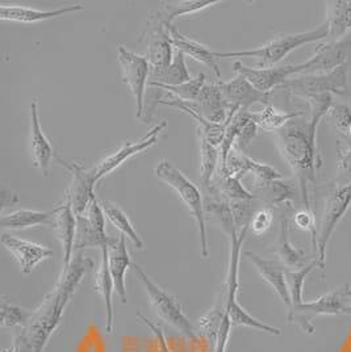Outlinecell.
<instances>
[{"label":"cell","mask_w":351,"mask_h":352,"mask_svg":"<svg viewBox=\"0 0 351 352\" xmlns=\"http://www.w3.org/2000/svg\"><path fill=\"white\" fill-rule=\"evenodd\" d=\"M94 267V261L82 251L75 252L67 267L62 268L54 288L46 294L39 308L32 310L30 322L16 337L15 352H44L50 337L58 329L63 313L83 278Z\"/></svg>","instance_id":"1"},{"label":"cell","mask_w":351,"mask_h":352,"mask_svg":"<svg viewBox=\"0 0 351 352\" xmlns=\"http://www.w3.org/2000/svg\"><path fill=\"white\" fill-rule=\"evenodd\" d=\"M274 134L279 153L295 175L304 208L312 209L310 197L316 188L319 168L317 131L310 126L304 115Z\"/></svg>","instance_id":"2"},{"label":"cell","mask_w":351,"mask_h":352,"mask_svg":"<svg viewBox=\"0 0 351 352\" xmlns=\"http://www.w3.org/2000/svg\"><path fill=\"white\" fill-rule=\"evenodd\" d=\"M328 38V25L323 21L317 28L300 32V33H281L275 36L271 41L255 49L240 50V52H215L216 59L222 58H254L258 60L261 67L275 66L286 58L293 50L304 45L317 43Z\"/></svg>","instance_id":"3"},{"label":"cell","mask_w":351,"mask_h":352,"mask_svg":"<svg viewBox=\"0 0 351 352\" xmlns=\"http://www.w3.org/2000/svg\"><path fill=\"white\" fill-rule=\"evenodd\" d=\"M154 175L163 183L171 187L182 199V201L190 209L193 219L199 228L200 235V252L206 259L209 255L208 238H206V222H205L204 199L199 187L191 182L176 166L167 160H162L154 167Z\"/></svg>","instance_id":"4"},{"label":"cell","mask_w":351,"mask_h":352,"mask_svg":"<svg viewBox=\"0 0 351 352\" xmlns=\"http://www.w3.org/2000/svg\"><path fill=\"white\" fill-rule=\"evenodd\" d=\"M133 271L147 292L151 308L162 321L169 323L178 333L187 338L198 337V329L191 323L182 305L174 294L166 292L147 275L140 264H132Z\"/></svg>","instance_id":"5"},{"label":"cell","mask_w":351,"mask_h":352,"mask_svg":"<svg viewBox=\"0 0 351 352\" xmlns=\"http://www.w3.org/2000/svg\"><path fill=\"white\" fill-rule=\"evenodd\" d=\"M348 72L349 65H343L330 73L299 75L288 79L279 89L303 100L319 95H338L351 100Z\"/></svg>","instance_id":"6"},{"label":"cell","mask_w":351,"mask_h":352,"mask_svg":"<svg viewBox=\"0 0 351 352\" xmlns=\"http://www.w3.org/2000/svg\"><path fill=\"white\" fill-rule=\"evenodd\" d=\"M351 206V183L345 186H334V188L328 193L321 222L317 234V250L315 254V261L319 268L323 271L326 264V248L334 234L338 223L343 219Z\"/></svg>","instance_id":"7"},{"label":"cell","mask_w":351,"mask_h":352,"mask_svg":"<svg viewBox=\"0 0 351 352\" xmlns=\"http://www.w3.org/2000/svg\"><path fill=\"white\" fill-rule=\"evenodd\" d=\"M141 41L145 44L147 57L150 63V78L164 72L173 62V38L170 28L166 25L164 19L160 11L150 16Z\"/></svg>","instance_id":"8"},{"label":"cell","mask_w":351,"mask_h":352,"mask_svg":"<svg viewBox=\"0 0 351 352\" xmlns=\"http://www.w3.org/2000/svg\"><path fill=\"white\" fill-rule=\"evenodd\" d=\"M346 308V285L322 294L313 301L303 302L287 311V321L299 326L304 333L315 334L312 321L319 316H341Z\"/></svg>","instance_id":"9"},{"label":"cell","mask_w":351,"mask_h":352,"mask_svg":"<svg viewBox=\"0 0 351 352\" xmlns=\"http://www.w3.org/2000/svg\"><path fill=\"white\" fill-rule=\"evenodd\" d=\"M117 60L121 67L123 82L128 86L134 98L137 118H142L147 86H149L151 73L150 63L145 56H140L124 46L117 47Z\"/></svg>","instance_id":"10"},{"label":"cell","mask_w":351,"mask_h":352,"mask_svg":"<svg viewBox=\"0 0 351 352\" xmlns=\"http://www.w3.org/2000/svg\"><path fill=\"white\" fill-rule=\"evenodd\" d=\"M351 32L336 41H326L306 62L297 63V74L330 73L343 65H350Z\"/></svg>","instance_id":"11"},{"label":"cell","mask_w":351,"mask_h":352,"mask_svg":"<svg viewBox=\"0 0 351 352\" xmlns=\"http://www.w3.org/2000/svg\"><path fill=\"white\" fill-rule=\"evenodd\" d=\"M166 126H167V121L163 120L158 125H156L150 132L147 133V135H144L136 141H132V142L124 144L114 154L104 158L94 170H91L95 186L102 180L103 177L114 173L121 164L129 161L134 155L154 146L160 140V134L164 131Z\"/></svg>","instance_id":"12"},{"label":"cell","mask_w":351,"mask_h":352,"mask_svg":"<svg viewBox=\"0 0 351 352\" xmlns=\"http://www.w3.org/2000/svg\"><path fill=\"white\" fill-rule=\"evenodd\" d=\"M220 89L225 99L228 107V118L229 121L238 113V112H249L251 105L264 104L268 105V100L271 94H264L253 87L249 82L241 76L235 75L229 82H219Z\"/></svg>","instance_id":"13"},{"label":"cell","mask_w":351,"mask_h":352,"mask_svg":"<svg viewBox=\"0 0 351 352\" xmlns=\"http://www.w3.org/2000/svg\"><path fill=\"white\" fill-rule=\"evenodd\" d=\"M219 170L226 173L228 175L235 176L238 179H241L246 174H251L254 177V186L257 191L266 188L275 180L283 179V175L273 166L254 161L237 148L232 150L225 164L220 166Z\"/></svg>","instance_id":"14"},{"label":"cell","mask_w":351,"mask_h":352,"mask_svg":"<svg viewBox=\"0 0 351 352\" xmlns=\"http://www.w3.org/2000/svg\"><path fill=\"white\" fill-rule=\"evenodd\" d=\"M54 158L65 170H67L73 175V183L70 188L66 191V195L72 201L74 213L76 216L85 214L87 212L91 201L96 197L95 196L96 186L92 179V173L85 170L82 164L65 160L58 154H56Z\"/></svg>","instance_id":"15"},{"label":"cell","mask_w":351,"mask_h":352,"mask_svg":"<svg viewBox=\"0 0 351 352\" xmlns=\"http://www.w3.org/2000/svg\"><path fill=\"white\" fill-rule=\"evenodd\" d=\"M235 75L244 76L253 87L264 94H271L274 89L280 88L292 75L297 74V65L271 66V67H249L242 65L240 60L233 63Z\"/></svg>","instance_id":"16"},{"label":"cell","mask_w":351,"mask_h":352,"mask_svg":"<svg viewBox=\"0 0 351 352\" xmlns=\"http://www.w3.org/2000/svg\"><path fill=\"white\" fill-rule=\"evenodd\" d=\"M0 239L3 246L11 252L16 263L19 264L20 272L24 275H30L39 264L53 255V250L49 246L25 241L16 235L3 233Z\"/></svg>","instance_id":"17"},{"label":"cell","mask_w":351,"mask_h":352,"mask_svg":"<svg viewBox=\"0 0 351 352\" xmlns=\"http://www.w3.org/2000/svg\"><path fill=\"white\" fill-rule=\"evenodd\" d=\"M30 148L33 166L36 168H40L45 176L49 175L50 162L54 158L56 151L43 132V128L40 124L39 102L36 98L30 103Z\"/></svg>","instance_id":"18"},{"label":"cell","mask_w":351,"mask_h":352,"mask_svg":"<svg viewBox=\"0 0 351 352\" xmlns=\"http://www.w3.org/2000/svg\"><path fill=\"white\" fill-rule=\"evenodd\" d=\"M245 256L258 271L261 278L274 289L275 294H278L279 298L283 301L287 310L291 308L292 304H291V297H290V291L287 285V271L284 270V265L278 261L264 259L251 251H246Z\"/></svg>","instance_id":"19"},{"label":"cell","mask_w":351,"mask_h":352,"mask_svg":"<svg viewBox=\"0 0 351 352\" xmlns=\"http://www.w3.org/2000/svg\"><path fill=\"white\" fill-rule=\"evenodd\" d=\"M52 226L58 236L61 246H62L63 267H67L74 256V243H75V235H76V214L74 213L72 201L66 193L62 204L57 206V213L54 216Z\"/></svg>","instance_id":"20"},{"label":"cell","mask_w":351,"mask_h":352,"mask_svg":"<svg viewBox=\"0 0 351 352\" xmlns=\"http://www.w3.org/2000/svg\"><path fill=\"white\" fill-rule=\"evenodd\" d=\"M127 236L120 234L114 238L112 243L108 246V265L109 272L114 280L115 292H116L121 304H127V284L125 275L131 263V255L127 249Z\"/></svg>","instance_id":"21"},{"label":"cell","mask_w":351,"mask_h":352,"mask_svg":"<svg viewBox=\"0 0 351 352\" xmlns=\"http://www.w3.org/2000/svg\"><path fill=\"white\" fill-rule=\"evenodd\" d=\"M191 108L205 120L215 124H229L228 118V107L222 92L220 89L219 83L216 85H205L200 91L198 99L195 102H186Z\"/></svg>","instance_id":"22"},{"label":"cell","mask_w":351,"mask_h":352,"mask_svg":"<svg viewBox=\"0 0 351 352\" xmlns=\"http://www.w3.org/2000/svg\"><path fill=\"white\" fill-rule=\"evenodd\" d=\"M83 7L81 4L66 6L56 8L52 11H43L36 10L24 6H0V19L3 21H12V23H21V24H36L40 21H46L52 19H58L62 16L70 15L82 11Z\"/></svg>","instance_id":"23"},{"label":"cell","mask_w":351,"mask_h":352,"mask_svg":"<svg viewBox=\"0 0 351 352\" xmlns=\"http://www.w3.org/2000/svg\"><path fill=\"white\" fill-rule=\"evenodd\" d=\"M171 38H173V45L178 52L183 53L184 56H190L191 58L195 59L196 62L203 63L209 70H212L217 80L221 79V72H220L217 59L215 57V52H211L205 45L200 44L198 41H193L189 38L187 36L182 34L176 27H169Z\"/></svg>","instance_id":"24"},{"label":"cell","mask_w":351,"mask_h":352,"mask_svg":"<svg viewBox=\"0 0 351 352\" xmlns=\"http://www.w3.org/2000/svg\"><path fill=\"white\" fill-rule=\"evenodd\" d=\"M328 41H336L351 32V0L326 1Z\"/></svg>","instance_id":"25"},{"label":"cell","mask_w":351,"mask_h":352,"mask_svg":"<svg viewBox=\"0 0 351 352\" xmlns=\"http://www.w3.org/2000/svg\"><path fill=\"white\" fill-rule=\"evenodd\" d=\"M273 252L278 258V262L288 270H299L304 267L306 254L303 250L295 248L290 241V221L287 216H283L280 220L279 236Z\"/></svg>","instance_id":"26"},{"label":"cell","mask_w":351,"mask_h":352,"mask_svg":"<svg viewBox=\"0 0 351 352\" xmlns=\"http://www.w3.org/2000/svg\"><path fill=\"white\" fill-rule=\"evenodd\" d=\"M95 285L98 292L102 296L104 305H105V331L108 334H112L114 324H115L112 294L115 292V285H114V280L111 276L109 265H108V246L102 249V259L96 274Z\"/></svg>","instance_id":"27"},{"label":"cell","mask_w":351,"mask_h":352,"mask_svg":"<svg viewBox=\"0 0 351 352\" xmlns=\"http://www.w3.org/2000/svg\"><path fill=\"white\" fill-rule=\"evenodd\" d=\"M57 208L53 210H32V209H19L8 214H3L0 219V225L3 229L11 230H24L39 225H53Z\"/></svg>","instance_id":"28"},{"label":"cell","mask_w":351,"mask_h":352,"mask_svg":"<svg viewBox=\"0 0 351 352\" xmlns=\"http://www.w3.org/2000/svg\"><path fill=\"white\" fill-rule=\"evenodd\" d=\"M250 115L259 129H264V132L277 133L283 129L288 122H291L295 118L304 116L306 113L303 111L283 112L268 104L261 112H250Z\"/></svg>","instance_id":"29"},{"label":"cell","mask_w":351,"mask_h":352,"mask_svg":"<svg viewBox=\"0 0 351 352\" xmlns=\"http://www.w3.org/2000/svg\"><path fill=\"white\" fill-rule=\"evenodd\" d=\"M114 236H102L89 223L86 214L76 216V235L74 243V254L85 249H100L109 246Z\"/></svg>","instance_id":"30"},{"label":"cell","mask_w":351,"mask_h":352,"mask_svg":"<svg viewBox=\"0 0 351 352\" xmlns=\"http://www.w3.org/2000/svg\"><path fill=\"white\" fill-rule=\"evenodd\" d=\"M220 0H184V1H169L164 3L160 10L167 27H174V21L182 16L193 15L205 8L217 6Z\"/></svg>","instance_id":"31"},{"label":"cell","mask_w":351,"mask_h":352,"mask_svg":"<svg viewBox=\"0 0 351 352\" xmlns=\"http://www.w3.org/2000/svg\"><path fill=\"white\" fill-rule=\"evenodd\" d=\"M102 203L104 213L107 220L112 223V226L120 232V234L125 235L127 238H129L132 241L133 245L136 246V249L141 250L144 248V242L141 239L140 234L136 232L132 222L129 220V217L127 216V213L116 204L111 203V201H100Z\"/></svg>","instance_id":"32"},{"label":"cell","mask_w":351,"mask_h":352,"mask_svg":"<svg viewBox=\"0 0 351 352\" xmlns=\"http://www.w3.org/2000/svg\"><path fill=\"white\" fill-rule=\"evenodd\" d=\"M191 74L186 65V56L180 52H178L171 65L162 73L157 74L150 78L149 83H160L164 86H179L186 82H190Z\"/></svg>","instance_id":"33"},{"label":"cell","mask_w":351,"mask_h":352,"mask_svg":"<svg viewBox=\"0 0 351 352\" xmlns=\"http://www.w3.org/2000/svg\"><path fill=\"white\" fill-rule=\"evenodd\" d=\"M200 145V180L204 184L205 188L209 187L213 182L220 167L219 147L211 145L205 138L199 135Z\"/></svg>","instance_id":"34"},{"label":"cell","mask_w":351,"mask_h":352,"mask_svg":"<svg viewBox=\"0 0 351 352\" xmlns=\"http://www.w3.org/2000/svg\"><path fill=\"white\" fill-rule=\"evenodd\" d=\"M257 192L266 203L274 206H292L296 196V190L292 183L283 182V179L275 180L266 188Z\"/></svg>","instance_id":"35"},{"label":"cell","mask_w":351,"mask_h":352,"mask_svg":"<svg viewBox=\"0 0 351 352\" xmlns=\"http://www.w3.org/2000/svg\"><path fill=\"white\" fill-rule=\"evenodd\" d=\"M205 80H206V76L204 74H199L198 76L192 78L190 82H186L179 86H164V85L150 82L149 87L160 88L162 91L170 94L171 96H174L182 102H195L198 99L200 91L206 85Z\"/></svg>","instance_id":"36"},{"label":"cell","mask_w":351,"mask_h":352,"mask_svg":"<svg viewBox=\"0 0 351 352\" xmlns=\"http://www.w3.org/2000/svg\"><path fill=\"white\" fill-rule=\"evenodd\" d=\"M351 183V140L346 135L337 138V186Z\"/></svg>","instance_id":"37"},{"label":"cell","mask_w":351,"mask_h":352,"mask_svg":"<svg viewBox=\"0 0 351 352\" xmlns=\"http://www.w3.org/2000/svg\"><path fill=\"white\" fill-rule=\"evenodd\" d=\"M319 268V264L316 261H313L312 263L304 265L303 268L299 270H290L287 271V285H288V291H290V297H291V308H296L299 305H301L303 301V289H304V283L307 279L308 275L315 270ZM288 309V310H290Z\"/></svg>","instance_id":"38"},{"label":"cell","mask_w":351,"mask_h":352,"mask_svg":"<svg viewBox=\"0 0 351 352\" xmlns=\"http://www.w3.org/2000/svg\"><path fill=\"white\" fill-rule=\"evenodd\" d=\"M0 324L1 327H21L24 329L32 317V311L28 309L20 308L17 305H14L3 297L1 305H0Z\"/></svg>","instance_id":"39"},{"label":"cell","mask_w":351,"mask_h":352,"mask_svg":"<svg viewBox=\"0 0 351 352\" xmlns=\"http://www.w3.org/2000/svg\"><path fill=\"white\" fill-rule=\"evenodd\" d=\"M293 225L303 232H307L310 234L312 238V243H313V250L316 254L317 250V234H319V226L316 223V217L312 209L303 208L299 209L297 212H295L293 214Z\"/></svg>","instance_id":"40"},{"label":"cell","mask_w":351,"mask_h":352,"mask_svg":"<svg viewBox=\"0 0 351 352\" xmlns=\"http://www.w3.org/2000/svg\"><path fill=\"white\" fill-rule=\"evenodd\" d=\"M326 118L333 124L339 135L348 137L351 126V108L348 104H333Z\"/></svg>","instance_id":"41"},{"label":"cell","mask_w":351,"mask_h":352,"mask_svg":"<svg viewBox=\"0 0 351 352\" xmlns=\"http://www.w3.org/2000/svg\"><path fill=\"white\" fill-rule=\"evenodd\" d=\"M274 222V212L271 208H261L258 209L249 225V230L257 236L266 234Z\"/></svg>","instance_id":"42"},{"label":"cell","mask_w":351,"mask_h":352,"mask_svg":"<svg viewBox=\"0 0 351 352\" xmlns=\"http://www.w3.org/2000/svg\"><path fill=\"white\" fill-rule=\"evenodd\" d=\"M87 217L89 223L92 228L102 235V236H108L105 233V213L103 209L102 203L95 197L91 204L88 206L87 212L85 213Z\"/></svg>","instance_id":"43"},{"label":"cell","mask_w":351,"mask_h":352,"mask_svg":"<svg viewBox=\"0 0 351 352\" xmlns=\"http://www.w3.org/2000/svg\"><path fill=\"white\" fill-rule=\"evenodd\" d=\"M258 125L255 124V121L251 118L248 120V122L244 125V128L241 129V132L238 134V138H237V142H235V148L240 150V151H244L246 147L250 146V144L253 142V140L257 137L258 134Z\"/></svg>","instance_id":"44"},{"label":"cell","mask_w":351,"mask_h":352,"mask_svg":"<svg viewBox=\"0 0 351 352\" xmlns=\"http://www.w3.org/2000/svg\"><path fill=\"white\" fill-rule=\"evenodd\" d=\"M137 317H138V320H140L141 322L144 323L147 327H149V330L154 334V337L158 340L160 352H173L170 350L169 342H167V339L164 337V334H163V331H162V329L160 326H157L156 323L151 322L150 320H147L145 316H142V314H140V313L137 314Z\"/></svg>","instance_id":"45"},{"label":"cell","mask_w":351,"mask_h":352,"mask_svg":"<svg viewBox=\"0 0 351 352\" xmlns=\"http://www.w3.org/2000/svg\"><path fill=\"white\" fill-rule=\"evenodd\" d=\"M19 195L11 190H6L3 188L1 191V210H4V208L7 206H14L19 203Z\"/></svg>","instance_id":"46"},{"label":"cell","mask_w":351,"mask_h":352,"mask_svg":"<svg viewBox=\"0 0 351 352\" xmlns=\"http://www.w3.org/2000/svg\"><path fill=\"white\" fill-rule=\"evenodd\" d=\"M343 314L346 316H351V287L350 285H346V308Z\"/></svg>","instance_id":"47"},{"label":"cell","mask_w":351,"mask_h":352,"mask_svg":"<svg viewBox=\"0 0 351 352\" xmlns=\"http://www.w3.org/2000/svg\"><path fill=\"white\" fill-rule=\"evenodd\" d=\"M348 137H349V138H350V140H351V126H350V129H349V134H348Z\"/></svg>","instance_id":"48"}]
</instances>
